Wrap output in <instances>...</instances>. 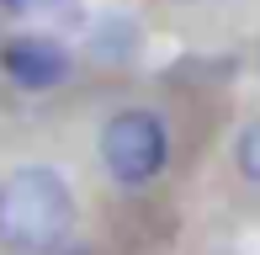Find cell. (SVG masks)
Listing matches in <instances>:
<instances>
[{
	"label": "cell",
	"mask_w": 260,
	"mask_h": 255,
	"mask_svg": "<svg viewBox=\"0 0 260 255\" xmlns=\"http://www.w3.org/2000/svg\"><path fill=\"white\" fill-rule=\"evenodd\" d=\"M234 154H239V170H244V181H255V186H260V122L239 133V149H234Z\"/></svg>",
	"instance_id": "277c9868"
},
{
	"label": "cell",
	"mask_w": 260,
	"mask_h": 255,
	"mask_svg": "<svg viewBox=\"0 0 260 255\" xmlns=\"http://www.w3.org/2000/svg\"><path fill=\"white\" fill-rule=\"evenodd\" d=\"M64 255H85V250H64Z\"/></svg>",
	"instance_id": "8992f818"
},
{
	"label": "cell",
	"mask_w": 260,
	"mask_h": 255,
	"mask_svg": "<svg viewBox=\"0 0 260 255\" xmlns=\"http://www.w3.org/2000/svg\"><path fill=\"white\" fill-rule=\"evenodd\" d=\"M170 160V133H165L159 112L127 107L101 128V165L117 186H149Z\"/></svg>",
	"instance_id": "7a4b0ae2"
},
{
	"label": "cell",
	"mask_w": 260,
	"mask_h": 255,
	"mask_svg": "<svg viewBox=\"0 0 260 255\" xmlns=\"http://www.w3.org/2000/svg\"><path fill=\"white\" fill-rule=\"evenodd\" d=\"M75 229V192L53 165H16L0 181V239L27 255H53Z\"/></svg>",
	"instance_id": "6da1fadb"
},
{
	"label": "cell",
	"mask_w": 260,
	"mask_h": 255,
	"mask_svg": "<svg viewBox=\"0 0 260 255\" xmlns=\"http://www.w3.org/2000/svg\"><path fill=\"white\" fill-rule=\"evenodd\" d=\"M0 6H6V11H21V6H32V0H0Z\"/></svg>",
	"instance_id": "5b68a950"
},
{
	"label": "cell",
	"mask_w": 260,
	"mask_h": 255,
	"mask_svg": "<svg viewBox=\"0 0 260 255\" xmlns=\"http://www.w3.org/2000/svg\"><path fill=\"white\" fill-rule=\"evenodd\" d=\"M0 69L21 90H53L69 75V48L53 38H38V32H21V38H11L0 48Z\"/></svg>",
	"instance_id": "3957f363"
}]
</instances>
